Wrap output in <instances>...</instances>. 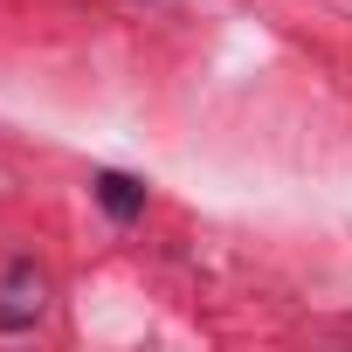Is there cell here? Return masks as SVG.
<instances>
[{
  "instance_id": "7a4b0ae2",
  "label": "cell",
  "mask_w": 352,
  "mask_h": 352,
  "mask_svg": "<svg viewBox=\"0 0 352 352\" xmlns=\"http://www.w3.org/2000/svg\"><path fill=\"white\" fill-rule=\"evenodd\" d=\"M90 187H97V201H104V214H111L118 228L145 214V187L131 180V173H97V180H90Z\"/></svg>"
},
{
  "instance_id": "6da1fadb",
  "label": "cell",
  "mask_w": 352,
  "mask_h": 352,
  "mask_svg": "<svg viewBox=\"0 0 352 352\" xmlns=\"http://www.w3.org/2000/svg\"><path fill=\"white\" fill-rule=\"evenodd\" d=\"M42 311H49V276L28 256H14L0 270V331H35Z\"/></svg>"
}]
</instances>
